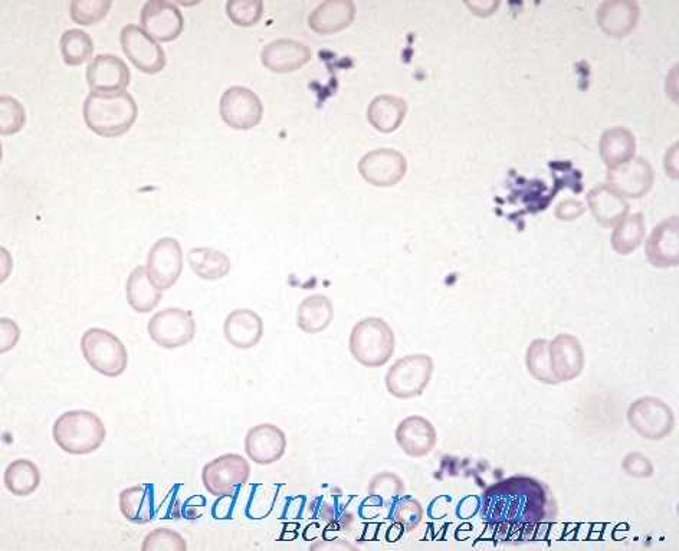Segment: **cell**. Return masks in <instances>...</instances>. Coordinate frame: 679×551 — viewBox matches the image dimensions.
<instances>
[{
  "label": "cell",
  "instance_id": "cell-1",
  "mask_svg": "<svg viewBox=\"0 0 679 551\" xmlns=\"http://www.w3.org/2000/svg\"><path fill=\"white\" fill-rule=\"evenodd\" d=\"M547 488L528 477L508 478L485 493L484 518L494 524H536L549 508Z\"/></svg>",
  "mask_w": 679,
  "mask_h": 551
},
{
  "label": "cell",
  "instance_id": "cell-2",
  "mask_svg": "<svg viewBox=\"0 0 679 551\" xmlns=\"http://www.w3.org/2000/svg\"><path fill=\"white\" fill-rule=\"evenodd\" d=\"M137 113L136 98L126 90L91 91L82 106L87 126L106 137L126 133L136 121Z\"/></svg>",
  "mask_w": 679,
  "mask_h": 551
},
{
  "label": "cell",
  "instance_id": "cell-3",
  "mask_svg": "<svg viewBox=\"0 0 679 551\" xmlns=\"http://www.w3.org/2000/svg\"><path fill=\"white\" fill-rule=\"evenodd\" d=\"M55 444L71 455H88L106 441L107 429L94 412L70 411L59 416L52 428Z\"/></svg>",
  "mask_w": 679,
  "mask_h": 551
},
{
  "label": "cell",
  "instance_id": "cell-4",
  "mask_svg": "<svg viewBox=\"0 0 679 551\" xmlns=\"http://www.w3.org/2000/svg\"><path fill=\"white\" fill-rule=\"evenodd\" d=\"M395 347V333L380 317L363 318L350 334V353L357 363L370 369L385 366L392 359Z\"/></svg>",
  "mask_w": 679,
  "mask_h": 551
},
{
  "label": "cell",
  "instance_id": "cell-5",
  "mask_svg": "<svg viewBox=\"0 0 679 551\" xmlns=\"http://www.w3.org/2000/svg\"><path fill=\"white\" fill-rule=\"evenodd\" d=\"M81 352L91 369L106 377H118L126 372L129 353L123 341L106 329H88L82 334Z\"/></svg>",
  "mask_w": 679,
  "mask_h": 551
},
{
  "label": "cell",
  "instance_id": "cell-6",
  "mask_svg": "<svg viewBox=\"0 0 679 551\" xmlns=\"http://www.w3.org/2000/svg\"><path fill=\"white\" fill-rule=\"evenodd\" d=\"M434 375V360L428 354H409L393 363L387 372V392L398 399L421 396Z\"/></svg>",
  "mask_w": 679,
  "mask_h": 551
},
{
  "label": "cell",
  "instance_id": "cell-7",
  "mask_svg": "<svg viewBox=\"0 0 679 551\" xmlns=\"http://www.w3.org/2000/svg\"><path fill=\"white\" fill-rule=\"evenodd\" d=\"M626 418L633 431L648 441H661L675 428L674 411L664 400L652 396L635 400Z\"/></svg>",
  "mask_w": 679,
  "mask_h": 551
},
{
  "label": "cell",
  "instance_id": "cell-8",
  "mask_svg": "<svg viewBox=\"0 0 679 551\" xmlns=\"http://www.w3.org/2000/svg\"><path fill=\"white\" fill-rule=\"evenodd\" d=\"M150 337L162 349L173 350L195 339L196 323L192 311L179 307L163 308L150 318Z\"/></svg>",
  "mask_w": 679,
  "mask_h": 551
},
{
  "label": "cell",
  "instance_id": "cell-9",
  "mask_svg": "<svg viewBox=\"0 0 679 551\" xmlns=\"http://www.w3.org/2000/svg\"><path fill=\"white\" fill-rule=\"evenodd\" d=\"M251 475V467L244 457L226 454L208 462L202 471V481L209 494L216 497L234 495L244 487Z\"/></svg>",
  "mask_w": 679,
  "mask_h": 551
},
{
  "label": "cell",
  "instance_id": "cell-10",
  "mask_svg": "<svg viewBox=\"0 0 679 551\" xmlns=\"http://www.w3.org/2000/svg\"><path fill=\"white\" fill-rule=\"evenodd\" d=\"M222 120L234 129L246 130L261 121L264 106L261 98L245 85H232L219 101Z\"/></svg>",
  "mask_w": 679,
  "mask_h": 551
},
{
  "label": "cell",
  "instance_id": "cell-11",
  "mask_svg": "<svg viewBox=\"0 0 679 551\" xmlns=\"http://www.w3.org/2000/svg\"><path fill=\"white\" fill-rule=\"evenodd\" d=\"M147 272L150 280L160 290H169L179 280L183 270V251L180 242L164 236L154 242L147 255Z\"/></svg>",
  "mask_w": 679,
  "mask_h": 551
},
{
  "label": "cell",
  "instance_id": "cell-12",
  "mask_svg": "<svg viewBox=\"0 0 679 551\" xmlns=\"http://www.w3.org/2000/svg\"><path fill=\"white\" fill-rule=\"evenodd\" d=\"M120 41L124 54L139 70L154 74L166 65L163 48L143 26L127 24L121 29Z\"/></svg>",
  "mask_w": 679,
  "mask_h": 551
},
{
  "label": "cell",
  "instance_id": "cell-13",
  "mask_svg": "<svg viewBox=\"0 0 679 551\" xmlns=\"http://www.w3.org/2000/svg\"><path fill=\"white\" fill-rule=\"evenodd\" d=\"M360 175L375 186H393L408 172V162L395 149H376L364 154L359 162Z\"/></svg>",
  "mask_w": 679,
  "mask_h": 551
},
{
  "label": "cell",
  "instance_id": "cell-14",
  "mask_svg": "<svg viewBox=\"0 0 679 551\" xmlns=\"http://www.w3.org/2000/svg\"><path fill=\"white\" fill-rule=\"evenodd\" d=\"M141 25L156 41H173L182 34L185 19L170 0H147L141 8Z\"/></svg>",
  "mask_w": 679,
  "mask_h": 551
},
{
  "label": "cell",
  "instance_id": "cell-15",
  "mask_svg": "<svg viewBox=\"0 0 679 551\" xmlns=\"http://www.w3.org/2000/svg\"><path fill=\"white\" fill-rule=\"evenodd\" d=\"M608 180L623 198H642L652 188L654 169L645 157H632L628 162L609 169Z\"/></svg>",
  "mask_w": 679,
  "mask_h": 551
},
{
  "label": "cell",
  "instance_id": "cell-16",
  "mask_svg": "<svg viewBox=\"0 0 679 551\" xmlns=\"http://www.w3.org/2000/svg\"><path fill=\"white\" fill-rule=\"evenodd\" d=\"M550 364L557 382H572L582 375L585 352L582 343L572 334H559L549 343Z\"/></svg>",
  "mask_w": 679,
  "mask_h": 551
},
{
  "label": "cell",
  "instance_id": "cell-17",
  "mask_svg": "<svg viewBox=\"0 0 679 551\" xmlns=\"http://www.w3.org/2000/svg\"><path fill=\"white\" fill-rule=\"evenodd\" d=\"M287 436L272 423H261L249 429L245 438V451L258 465H271L284 457Z\"/></svg>",
  "mask_w": 679,
  "mask_h": 551
},
{
  "label": "cell",
  "instance_id": "cell-18",
  "mask_svg": "<svg viewBox=\"0 0 679 551\" xmlns=\"http://www.w3.org/2000/svg\"><path fill=\"white\" fill-rule=\"evenodd\" d=\"M91 91L126 90L130 84V68L118 55L98 54L91 59L87 72Z\"/></svg>",
  "mask_w": 679,
  "mask_h": 551
},
{
  "label": "cell",
  "instance_id": "cell-19",
  "mask_svg": "<svg viewBox=\"0 0 679 551\" xmlns=\"http://www.w3.org/2000/svg\"><path fill=\"white\" fill-rule=\"evenodd\" d=\"M646 258L656 268L677 267L679 262L678 216L658 223L646 241Z\"/></svg>",
  "mask_w": 679,
  "mask_h": 551
},
{
  "label": "cell",
  "instance_id": "cell-20",
  "mask_svg": "<svg viewBox=\"0 0 679 551\" xmlns=\"http://www.w3.org/2000/svg\"><path fill=\"white\" fill-rule=\"evenodd\" d=\"M436 441L434 425L423 416H409L396 429V442L408 457H426L434 451Z\"/></svg>",
  "mask_w": 679,
  "mask_h": 551
},
{
  "label": "cell",
  "instance_id": "cell-21",
  "mask_svg": "<svg viewBox=\"0 0 679 551\" xmlns=\"http://www.w3.org/2000/svg\"><path fill=\"white\" fill-rule=\"evenodd\" d=\"M268 70L274 72L297 71L311 59V49L297 39L280 38L268 42L261 52Z\"/></svg>",
  "mask_w": 679,
  "mask_h": 551
},
{
  "label": "cell",
  "instance_id": "cell-22",
  "mask_svg": "<svg viewBox=\"0 0 679 551\" xmlns=\"http://www.w3.org/2000/svg\"><path fill=\"white\" fill-rule=\"evenodd\" d=\"M223 333L228 343L236 349H252L264 336V321L254 310L238 308L226 317Z\"/></svg>",
  "mask_w": 679,
  "mask_h": 551
},
{
  "label": "cell",
  "instance_id": "cell-23",
  "mask_svg": "<svg viewBox=\"0 0 679 551\" xmlns=\"http://www.w3.org/2000/svg\"><path fill=\"white\" fill-rule=\"evenodd\" d=\"M356 5L352 0H324L308 16V24L318 34H333L352 24Z\"/></svg>",
  "mask_w": 679,
  "mask_h": 551
},
{
  "label": "cell",
  "instance_id": "cell-24",
  "mask_svg": "<svg viewBox=\"0 0 679 551\" xmlns=\"http://www.w3.org/2000/svg\"><path fill=\"white\" fill-rule=\"evenodd\" d=\"M587 202L596 221L605 228L615 226L629 213V203L610 185H598L590 190Z\"/></svg>",
  "mask_w": 679,
  "mask_h": 551
},
{
  "label": "cell",
  "instance_id": "cell-25",
  "mask_svg": "<svg viewBox=\"0 0 679 551\" xmlns=\"http://www.w3.org/2000/svg\"><path fill=\"white\" fill-rule=\"evenodd\" d=\"M156 487L153 484H139L121 491L118 497L121 514L130 523L147 524L156 517Z\"/></svg>",
  "mask_w": 679,
  "mask_h": 551
},
{
  "label": "cell",
  "instance_id": "cell-26",
  "mask_svg": "<svg viewBox=\"0 0 679 551\" xmlns=\"http://www.w3.org/2000/svg\"><path fill=\"white\" fill-rule=\"evenodd\" d=\"M639 19L638 3L632 0H608L598 9L600 28L610 36H625Z\"/></svg>",
  "mask_w": 679,
  "mask_h": 551
},
{
  "label": "cell",
  "instance_id": "cell-27",
  "mask_svg": "<svg viewBox=\"0 0 679 551\" xmlns=\"http://www.w3.org/2000/svg\"><path fill=\"white\" fill-rule=\"evenodd\" d=\"M406 113H408V104L398 95H377L370 101L369 108H367L370 123L383 133H392L399 129L400 124L405 120Z\"/></svg>",
  "mask_w": 679,
  "mask_h": 551
},
{
  "label": "cell",
  "instance_id": "cell-28",
  "mask_svg": "<svg viewBox=\"0 0 679 551\" xmlns=\"http://www.w3.org/2000/svg\"><path fill=\"white\" fill-rule=\"evenodd\" d=\"M126 294L130 307L137 313H150L163 297V291L150 280L149 272L144 265H139L130 272Z\"/></svg>",
  "mask_w": 679,
  "mask_h": 551
},
{
  "label": "cell",
  "instance_id": "cell-29",
  "mask_svg": "<svg viewBox=\"0 0 679 551\" xmlns=\"http://www.w3.org/2000/svg\"><path fill=\"white\" fill-rule=\"evenodd\" d=\"M334 317V307L330 298L324 294H313L298 305L297 323L308 334L321 333L330 326Z\"/></svg>",
  "mask_w": 679,
  "mask_h": 551
},
{
  "label": "cell",
  "instance_id": "cell-30",
  "mask_svg": "<svg viewBox=\"0 0 679 551\" xmlns=\"http://www.w3.org/2000/svg\"><path fill=\"white\" fill-rule=\"evenodd\" d=\"M635 152L636 140L631 130L625 127H612L602 134L600 156L609 169L628 162L635 156Z\"/></svg>",
  "mask_w": 679,
  "mask_h": 551
},
{
  "label": "cell",
  "instance_id": "cell-31",
  "mask_svg": "<svg viewBox=\"0 0 679 551\" xmlns=\"http://www.w3.org/2000/svg\"><path fill=\"white\" fill-rule=\"evenodd\" d=\"M188 261L190 268L202 280H221L231 270V259L215 248H192L188 252Z\"/></svg>",
  "mask_w": 679,
  "mask_h": 551
},
{
  "label": "cell",
  "instance_id": "cell-32",
  "mask_svg": "<svg viewBox=\"0 0 679 551\" xmlns=\"http://www.w3.org/2000/svg\"><path fill=\"white\" fill-rule=\"evenodd\" d=\"M3 482L9 493L16 497H28L38 490L41 484V471L38 465L29 459H16L6 467Z\"/></svg>",
  "mask_w": 679,
  "mask_h": 551
},
{
  "label": "cell",
  "instance_id": "cell-33",
  "mask_svg": "<svg viewBox=\"0 0 679 551\" xmlns=\"http://www.w3.org/2000/svg\"><path fill=\"white\" fill-rule=\"evenodd\" d=\"M645 232L644 213L626 215L621 222L615 225V231L612 234V247L618 254H632L644 241Z\"/></svg>",
  "mask_w": 679,
  "mask_h": 551
},
{
  "label": "cell",
  "instance_id": "cell-34",
  "mask_svg": "<svg viewBox=\"0 0 679 551\" xmlns=\"http://www.w3.org/2000/svg\"><path fill=\"white\" fill-rule=\"evenodd\" d=\"M62 57L70 65H80L91 58L94 52V42L90 34L82 29H67L59 39Z\"/></svg>",
  "mask_w": 679,
  "mask_h": 551
},
{
  "label": "cell",
  "instance_id": "cell-35",
  "mask_svg": "<svg viewBox=\"0 0 679 551\" xmlns=\"http://www.w3.org/2000/svg\"><path fill=\"white\" fill-rule=\"evenodd\" d=\"M549 343L544 339L531 341L526 356L527 369L534 379L544 385H559L551 370Z\"/></svg>",
  "mask_w": 679,
  "mask_h": 551
},
{
  "label": "cell",
  "instance_id": "cell-36",
  "mask_svg": "<svg viewBox=\"0 0 679 551\" xmlns=\"http://www.w3.org/2000/svg\"><path fill=\"white\" fill-rule=\"evenodd\" d=\"M280 490L281 485H254L251 495H249L248 504H246V516L251 520H262V518L270 516Z\"/></svg>",
  "mask_w": 679,
  "mask_h": 551
},
{
  "label": "cell",
  "instance_id": "cell-37",
  "mask_svg": "<svg viewBox=\"0 0 679 551\" xmlns=\"http://www.w3.org/2000/svg\"><path fill=\"white\" fill-rule=\"evenodd\" d=\"M403 491H405L403 481L392 472H382V474L376 475L369 485L370 497L387 505H395Z\"/></svg>",
  "mask_w": 679,
  "mask_h": 551
},
{
  "label": "cell",
  "instance_id": "cell-38",
  "mask_svg": "<svg viewBox=\"0 0 679 551\" xmlns=\"http://www.w3.org/2000/svg\"><path fill=\"white\" fill-rule=\"evenodd\" d=\"M26 111L21 101L12 95L0 97V131L2 134H13L24 127Z\"/></svg>",
  "mask_w": 679,
  "mask_h": 551
},
{
  "label": "cell",
  "instance_id": "cell-39",
  "mask_svg": "<svg viewBox=\"0 0 679 551\" xmlns=\"http://www.w3.org/2000/svg\"><path fill=\"white\" fill-rule=\"evenodd\" d=\"M111 0H72L71 18L77 24L91 25L101 21L110 11Z\"/></svg>",
  "mask_w": 679,
  "mask_h": 551
},
{
  "label": "cell",
  "instance_id": "cell-40",
  "mask_svg": "<svg viewBox=\"0 0 679 551\" xmlns=\"http://www.w3.org/2000/svg\"><path fill=\"white\" fill-rule=\"evenodd\" d=\"M141 550L144 551H185L188 550V544L185 539L170 528H156L152 533L147 534Z\"/></svg>",
  "mask_w": 679,
  "mask_h": 551
},
{
  "label": "cell",
  "instance_id": "cell-41",
  "mask_svg": "<svg viewBox=\"0 0 679 551\" xmlns=\"http://www.w3.org/2000/svg\"><path fill=\"white\" fill-rule=\"evenodd\" d=\"M264 11L262 0H228L226 12L236 25L252 26L261 19Z\"/></svg>",
  "mask_w": 679,
  "mask_h": 551
},
{
  "label": "cell",
  "instance_id": "cell-42",
  "mask_svg": "<svg viewBox=\"0 0 679 551\" xmlns=\"http://www.w3.org/2000/svg\"><path fill=\"white\" fill-rule=\"evenodd\" d=\"M422 518V505L415 498L403 497L396 501L393 520L403 526L405 530H415L422 523Z\"/></svg>",
  "mask_w": 679,
  "mask_h": 551
},
{
  "label": "cell",
  "instance_id": "cell-43",
  "mask_svg": "<svg viewBox=\"0 0 679 551\" xmlns=\"http://www.w3.org/2000/svg\"><path fill=\"white\" fill-rule=\"evenodd\" d=\"M623 471L633 478H649L654 475V465L645 455L631 452L622 462Z\"/></svg>",
  "mask_w": 679,
  "mask_h": 551
},
{
  "label": "cell",
  "instance_id": "cell-44",
  "mask_svg": "<svg viewBox=\"0 0 679 551\" xmlns=\"http://www.w3.org/2000/svg\"><path fill=\"white\" fill-rule=\"evenodd\" d=\"M585 213V206L580 200L566 199L559 203L556 209V216L560 221H574Z\"/></svg>",
  "mask_w": 679,
  "mask_h": 551
},
{
  "label": "cell",
  "instance_id": "cell-45",
  "mask_svg": "<svg viewBox=\"0 0 679 551\" xmlns=\"http://www.w3.org/2000/svg\"><path fill=\"white\" fill-rule=\"evenodd\" d=\"M0 321H2V349L0 350L5 353L15 347L16 341L21 336V330L11 318L3 317Z\"/></svg>",
  "mask_w": 679,
  "mask_h": 551
},
{
  "label": "cell",
  "instance_id": "cell-46",
  "mask_svg": "<svg viewBox=\"0 0 679 551\" xmlns=\"http://www.w3.org/2000/svg\"><path fill=\"white\" fill-rule=\"evenodd\" d=\"M235 500V494L219 497V500L216 501L212 508L213 517L216 520H229L232 517V513H234Z\"/></svg>",
  "mask_w": 679,
  "mask_h": 551
},
{
  "label": "cell",
  "instance_id": "cell-47",
  "mask_svg": "<svg viewBox=\"0 0 679 551\" xmlns=\"http://www.w3.org/2000/svg\"><path fill=\"white\" fill-rule=\"evenodd\" d=\"M206 500L200 495H195V497L189 498L185 505L182 507V516L188 518V520H196L203 514L205 510Z\"/></svg>",
  "mask_w": 679,
  "mask_h": 551
},
{
  "label": "cell",
  "instance_id": "cell-48",
  "mask_svg": "<svg viewBox=\"0 0 679 551\" xmlns=\"http://www.w3.org/2000/svg\"><path fill=\"white\" fill-rule=\"evenodd\" d=\"M478 510H480V498L469 495L458 504L457 514L462 520H468V518L474 517Z\"/></svg>",
  "mask_w": 679,
  "mask_h": 551
},
{
  "label": "cell",
  "instance_id": "cell-49",
  "mask_svg": "<svg viewBox=\"0 0 679 551\" xmlns=\"http://www.w3.org/2000/svg\"><path fill=\"white\" fill-rule=\"evenodd\" d=\"M442 497L435 498L429 507V517L439 520V518L445 517L446 514L451 510L452 500L451 498H446L444 505L441 504Z\"/></svg>",
  "mask_w": 679,
  "mask_h": 551
},
{
  "label": "cell",
  "instance_id": "cell-50",
  "mask_svg": "<svg viewBox=\"0 0 679 551\" xmlns=\"http://www.w3.org/2000/svg\"><path fill=\"white\" fill-rule=\"evenodd\" d=\"M465 5H467L472 12L481 16L491 15V13L498 8V2H488V0H482V2H465Z\"/></svg>",
  "mask_w": 679,
  "mask_h": 551
},
{
  "label": "cell",
  "instance_id": "cell-51",
  "mask_svg": "<svg viewBox=\"0 0 679 551\" xmlns=\"http://www.w3.org/2000/svg\"><path fill=\"white\" fill-rule=\"evenodd\" d=\"M318 524H311L307 530L304 531V539L313 540L317 537Z\"/></svg>",
  "mask_w": 679,
  "mask_h": 551
}]
</instances>
